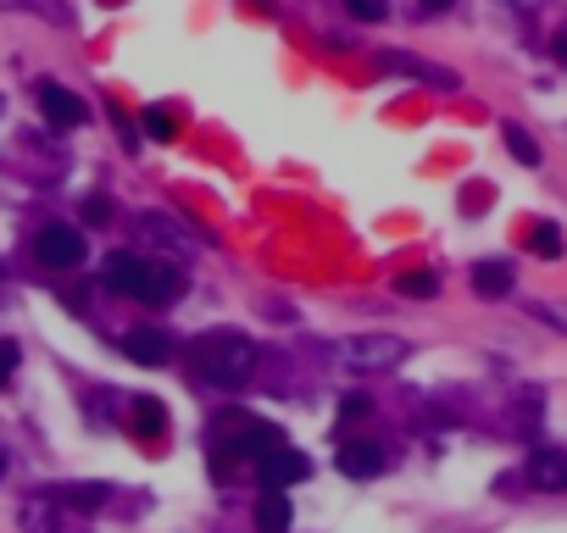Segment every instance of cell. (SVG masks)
I'll list each match as a JSON object with an SVG mask.
<instances>
[{
  "label": "cell",
  "instance_id": "52a82bcc",
  "mask_svg": "<svg viewBox=\"0 0 567 533\" xmlns=\"http://www.w3.org/2000/svg\"><path fill=\"white\" fill-rule=\"evenodd\" d=\"M123 350L134 355L139 367H168V355H173V333L168 328H134L123 339Z\"/></svg>",
  "mask_w": 567,
  "mask_h": 533
},
{
  "label": "cell",
  "instance_id": "5b68a950",
  "mask_svg": "<svg viewBox=\"0 0 567 533\" xmlns=\"http://www.w3.org/2000/svg\"><path fill=\"white\" fill-rule=\"evenodd\" d=\"M300 478H311V462L300 451H290V444H273V451L262 456V489H290Z\"/></svg>",
  "mask_w": 567,
  "mask_h": 533
},
{
  "label": "cell",
  "instance_id": "8fae6325",
  "mask_svg": "<svg viewBox=\"0 0 567 533\" xmlns=\"http://www.w3.org/2000/svg\"><path fill=\"white\" fill-rule=\"evenodd\" d=\"M139 234H145L150 245H161V250H173V256H190V250H195V234H184L173 217H161V212L139 217Z\"/></svg>",
  "mask_w": 567,
  "mask_h": 533
},
{
  "label": "cell",
  "instance_id": "4fadbf2b",
  "mask_svg": "<svg viewBox=\"0 0 567 533\" xmlns=\"http://www.w3.org/2000/svg\"><path fill=\"white\" fill-rule=\"evenodd\" d=\"M340 473L345 478H378L384 473V451H378V444H367V439L340 444Z\"/></svg>",
  "mask_w": 567,
  "mask_h": 533
},
{
  "label": "cell",
  "instance_id": "44dd1931",
  "mask_svg": "<svg viewBox=\"0 0 567 533\" xmlns=\"http://www.w3.org/2000/svg\"><path fill=\"white\" fill-rule=\"evenodd\" d=\"M501 139H507V150H512V161H523V167H540V145L518 128V123H507L501 128Z\"/></svg>",
  "mask_w": 567,
  "mask_h": 533
},
{
  "label": "cell",
  "instance_id": "277c9868",
  "mask_svg": "<svg viewBox=\"0 0 567 533\" xmlns=\"http://www.w3.org/2000/svg\"><path fill=\"white\" fill-rule=\"evenodd\" d=\"M34 256H39V266H56V273H67V266L84 261V234H78L72 223H45L39 239H34Z\"/></svg>",
  "mask_w": 567,
  "mask_h": 533
},
{
  "label": "cell",
  "instance_id": "ba28073f",
  "mask_svg": "<svg viewBox=\"0 0 567 533\" xmlns=\"http://www.w3.org/2000/svg\"><path fill=\"white\" fill-rule=\"evenodd\" d=\"M529 484L545 489V495H562V489H567V451H556V444H540V451L529 456Z\"/></svg>",
  "mask_w": 567,
  "mask_h": 533
},
{
  "label": "cell",
  "instance_id": "30bf717a",
  "mask_svg": "<svg viewBox=\"0 0 567 533\" xmlns=\"http://www.w3.org/2000/svg\"><path fill=\"white\" fill-rule=\"evenodd\" d=\"M101 279H106V290L134 295V290H139V279H145V256H134V250H112V256H106V266H101Z\"/></svg>",
  "mask_w": 567,
  "mask_h": 533
},
{
  "label": "cell",
  "instance_id": "7a4b0ae2",
  "mask_svg": "<svg viewBox=\"0 0 567 533\" xmlns=\"http://www.w3.org/2000/svg\"><path fill=\"white\" fill-rule=\"evenodd\" d=\"M400 362H407V339H395V333H356V339L345 344V367L362 373V378L395 373Z\"/></svg>",
  "mask_w": 567,
  "mask_h": 533
},
{
  "label": "cell",
  "instance_id": "ffe728a7",
  "mask_svg": "<svg viewBox=\"0 0 567 533\" xmlns=\"http://www.w3.org/2000/svg\"><path fill=\"white\" fill-rule=\"evenodd\" d=\"M395 290H400V295H412V300H429V295L440 290V273H429V266H412V273H400V279H395Z\"/></svg>",
  "mask_w": 567,
  "mask_h": 533
},
{
  "label": "cell",
  "instance_id": "2e32d148",
  "mask_svg": "<svg viewBox=\"0 0 567 533\" xmlns=\"http://www.w3.org/2000/svg\"><path fill=\"white\" fill-rule=\"evenodd\" d=\"M128 428L145 433V439H156L161 428H168V411H161V400H156V395H134V406H128Z\"/></svg>",
  "mask_w": 567,
  "mask_h": 533
},
{
  "label": "cell",
  "instance_id": "d4e9b609",
  "mask_svg": "<svg viewBox=\"0 0 567 533\" xmlns=\"http://www.w3.org/2000/svg\"><path fill=\"white\" fill-rule=\"evenodd\" d=\"M529 311H534V317H540L545 328H556V333H567V300H534Z\"/></svg>",
  "mask_w": 567,
  "mask_h": 533
},
{
  "label": "cell",
  "instance_id": "1f68e13d",
  "mask_svg": "<svg viewBox=\"0 0 567 533\" xmlns=\"http://www.w3.org/2000/svg\"><path fill=\"white\" fill-rule=\"evenodd\" d=\"M7 467H12V456H7V444H0V478H7Z\"/></svg>",
  "mask_w": 567,
  "mask_h": 533
},
{
  "label": "cell",
  "instance_id": "8992f818",
  "mask_svg": "<svg viewBox=\"0 0 567 533\" xmlns=\"http://www.w3.org/2000/svg\"><path fill=\"white\" fill-rule=\"evenodd\" d=\"M184 290V273L173 261H145V279H139V290H134V300H150V306H161V300H173Z\"/></svg>",
  "mask_w": 567,
  "mask_h": 533
},
{
  "label": "cell",
  "instance_id": "ac0fdd59",
  "mask_svg": "<svg viewBox=\"0 0 567 533\" xmlns=\"http://www.w3.org/2000/svg\"><path fill=\"white\" fill-rule=\"evenodd\" d=\"M56 500L72 506V511H101L106 506V484H61Z\"/></svg>",
  "mask_w": 567,
  "mask_h": 533
},
{
  "label": "cell",
  "instance_id": "4316f807",
  "mask_svg": "<svg viewBox=\"0 0 567 533\" xmlns=\"http://www.w3.org/2000/svg\"><path fill=\"white\" fill-rule=\"evenodd\" d=\"M18 355H23V350H18L12 339H7V344H0V384H7V378L18 373Z\"/></svg>",
  "mask_w": 567,
  "mask_h": 533
},
{
  "label": "cell",
  "instance_id": "e0dca14e",
  "mask_svg": "<svg viewBox=\"0 0 567 533\" xmlns=\"http://www.w3.org/2000/svg\"><path fill=\"white\" fill-rule=\"evenodd\" d=\"M257 528H262V533H284V528H290V495H284V489H262V500H257Z\"/></svg>",
  "mask_w": 567,
  "mask_h": 533
},
{
  "label": "cell",
  "instance_id": "f546056e",
  "mask_svg": "<svg viewBox=\"0 0 567 533\" xmlns=\"http://www.w3.org/2000/svg\"><path fill=\"white\" fill-rule=\"evenodd\" d=\"M451 7H456V0H423V12H429V18H434V12H451Z\"/></svg>",
  "mask_w": 567,
  "mask_h": 533
},
{
  "label": "cell",
  "instance_id": "3957f363",
  "mask_svg": "<svg viewBox=\"0 0 567 533\" xmlns=\"http://www.w3.org/2000/svg\"><path fill=\"white\" fill-rule=\"evenodd\" d=\"M273 444H284V433H279L273 422H257V417H239V422H228V433H223V451L239 456V462H262Z\"/></svg>",
  "mask_w": 567,
  "mask_h": 533
},
{
  "label": "cell",
  "instance_id": "603a6c76",
  "mask_svg": "<svg viewBox=\"0 0 567 533\" xmlns=\"http://www.w3.org/2000/svg\"><path fill=\"white\" fill-rule=\"evenodd\" d=\"M139 128H145V134H150V139H173V134H179V117H173V112H168V106H150V112H145V123H139Z\"/></svg>",
  "mask_w": 567,
  "mask_h": 533
},
{
  "label": "cell",
  "instance_id": "9c48e42d",
  "mask_svg": "<svg viewBox=\"0 0 567 533\" xmlns=\"http://www.w3.org/2000/svg\"><path fill=\"white\" fill-rule=\"evenodd\" d=\"M39 112L56 128H78V123H84V101H78L72 89H61V83H39Z\"/></svg>",
  "mask_w": 567,
  "mask_h": 533
},
{
  "label": "cell",
  "instance_id": "6da1fadb",
  "mask_svg": "<svg viewBox=\"0 0 567 533\" xmlns=\"http://www.w3.org/2000/svg\"><path fill=\"white\" fill-rule=\"evenodd\" d=\"M190 367H195V378H206L217 389H239L257 373V344L234 328H212L190 344Z\"/></svg>",
  "mask_w": 567,
  "mask_h": 533
},
{
  "label": "cell",
  "instance_id": "5bb4252c",
  "mask_svg": "<svg viewBox=\"0 0 567 533\" xmlns=\"http://www.w3.org/2000/svg\"><path fill=\"white\" fill-rule=\"evenodd\" d=\"M473 290H478L484 300L512 295V266H507V261H478V266H473Z\"/></svg>",
  "mask_w": 567,
  "mask_h": 533
},
{
  "label": "cell",
  "instance_id": "83f0119b",
  "mask_svg": "<svg viewBox=\"0 0 567 533\" xmlns=\"http://www.w3.org/2000/svg\"><path fill=\"white\" fill-rule=\"evenodd\" d=\"M106 217H112V201H106V195H90V201H84V223H106Z\"/></svg>",
  "mask_w": 567,
  "mask_h": 533
},
{
  "label": "cell",
  "instance_id": "f1b7e54d",
  "mask_svg": "<svg viewBox=\"0 0 567 533\" xmlns=\"http://www.w3.org/2000/svg\"><path fill=\"white\" fill-rule=\"evenodd\" d=\"M367 411H373L367 395H345V400H340V417H367Z\"/></svg>",
  "mask_w": 567,
  "mask_h": 533
},
{
  "label": "cell",
  "instance_id": "9a60e30c",
  "mask_svg": "<svg viewBox=\"0 0 567 533\" xmlns=\"http://www.w3.org/2000/svg\"><path fill=\"white\" fill-rule=\"evenodd\" d=\"M56 517H61L56 495H29L23 500V533H56Z\"/></svg>",
  "mask_w": 567,
  "mask_h": 533
},
{
  "label": "cell",
  "instance_id": "d6a6232c",
  "mask_svg": "<svg viewBox=\"0 0 567 533\" xmlns=\"http://www.w3.org/2000/svg\"><path fill=\"white\" fill-rule=\"evenodd\" d=\"M106 7H123V0H106Z\"/></svg>",
  "mask_w": 567,
  "mask_h": 533
},
{
  "label": "cell",
  "instance_id": "484cf974",
  "mask_svg": "<svg viewBox=\"0 0 567 533\" xmlns=\"http://www.w3.org/2000/svg\"><path fill=\"white\" fill-rule=\"evenodd\" d=\"M345 12L362 18V23H384L389 18V0H345Z\"/></svg>",
  "mask_w": 567,
  "mask_h": 533
},
{
  "label": "cell",
  "instance_id": "7402d4cb",
  "mask_svg": "<svg viewBox=\"0 0 567 533\" xmlns=\"http://www.w3.org/2000/svg\"><path fill=\"white\" fill-rule=\"evenodd\" d=\"M540 417H545V400H540V389H523V395H512V422H518V428H540Z\"/></svg>",
  "mask_w": 567,
  "mask_h": 533
},
{
  "label": "cell",
  "instance_id": "cb8c5ba5",
  "mask_svg": "<svg viewBox=\"0 0 567 533\" xmlns=\"http://www.w3.org/2000/svg\"><path fill=\"white\" fill-rule=\"evenodd\" d=\"M529 245H534V256H562V228L556 223H534V234H529Z\"/></svg>",
  "mask_w": 567,
  "mask_h": 533
},
{
  "label": "cell",
  "instance_id": "d6986e66",
  "mask_svg": "<svg viewBox=\"0 0 567 533\" xmlns=\"http://www.w3.org/2000/svg\"><path fill=\"white\" fill-rule=\"evenodd\" d=\"M0 7H23V12L56 23V29H72V7H61V0H0Z\"/></svg>",
  "mask_w": 567,
  "mask_h": 533
},
{
  "label": "cell",
  "instance_id": "7c38bea8",
  "mask_svg": "<svg viewBox=\"0 0 567 533\" xmlns=\"http://www.w3.org/2000/svg\"><path fill=\"white\" fill-rule=\"evenodd\" d=\"M378 67H384V72L423 78V83H434V89H456V72H445V67H429V61H418V56H395V50H384V56H378Z\"/></svg>",
  "mask_w": 567,
  "mask_h": 533
},
{
  "label": "cell",
  "instance_id": "4dcf8cb0",
  "mask_svg": "<svg viewBox=\"0 0 567 533\" xmlns=\"http://www.w3.org/2000/svg\"><path fill=\"white\" fill-rule=\"evenodd\" d=\"M551 50H556V61H567V29H562V34L551 39Z\"/></svg>",
  "mask_w": 567,
  "mask_h": 533
}]
</instances>
